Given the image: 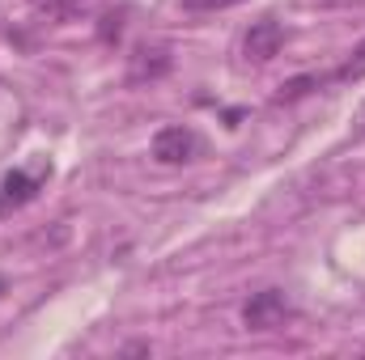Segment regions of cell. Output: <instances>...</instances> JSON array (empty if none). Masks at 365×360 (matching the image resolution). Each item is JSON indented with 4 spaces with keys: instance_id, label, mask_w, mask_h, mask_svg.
Instances as JSON below:
<instances>
[{
    "instance_id": "obj_8",
    "label": "cell",
    "mask_w": 365,
    "mask_h": 360,
    "mask_svg": "<svg viewBox=\"0 0 365 360\" xmlns=\"http://www.w3.org/2000/svg\"><path fill=\"white\" fill-rule=\"evenodd\" d=\"M81 4H86V0H38V9H43L47 17H56V21H73V17L81 13Z\"/></svg>"
},
{
    "instance_id": "obj_2",
    "label": "cell",
    "mask_w": 365,
    "mask_h": 360,
    "mask_svg": "<svg viewBox=\"0 0 365 360\" xmlns=\"http://www.w3.org/2000/svg\"><path fill=\"white\" fill-rule=\"evenodd\" d=\"M195 153H200V136L182 123H170L153 136V162H162V166H187V162H195Z\"/></svg>"
},
{
    "instance_id": "obj_1",
    "label": "cell",
    "mask_w": 365,
    "mask_h": 360,
    "mask_svg": "<svg viewBox=\"0 0 365 360\" xmlns=\"http://www.w3.org/2000/svg\"><path fill=\"white\" fill-rule=\"evenodd\" d=\"M289 318H293V301H289L280 288H264V292H255V297L242 305L247 331H276V327H284Z\"/></svg>"
},
{
    "instance_id": "obj_6",
    "label": "cell",
    "mask_w": 365,
    "mask_h": 360,
    "mask_svg": "<svg viewBox=\"0 0 365 360\" xmlns=\"http://www.w3.org/2000/svg\"><path fill=\"white\" fill-rule=\"evenodd\" d=\"M336 81H344V85H353V81H365V38L349 51V60L336 68Z\"/></svg>"
},
{
    "instance_id": "obj_11",
    "label": "cell",
    "mask_w": 365,
    "mask_h": 360,
    "mask_svg": "<svg viewBox=\"0 0 365 360\" xmlns=\"http://www.w3.org/2000/svg\"><path fill=\"white\" fill-rule=\"evenodd\" d=\"M0 292H4V275H0Z\"/></svg>"
},
{
    "instance_id": "obj_5",
    "label": "cell",
    "mask_w": 365,
    "mask_h": 360,
    "mask_svg": "<svg viewBox=\"0 0 365 360\" xmlns=\"http://www.w3.org/2000/svg\"><path fill=\"white\" fill-rule=\"evenodd\" d=\"M34 195H38V179H34V174H26V170H9V174H4V186H0V208H4V212L26 208Z\"/></svg>"
},
{
    "instance_id": "obj_9",
    "label": "cell",
    "mask_w": 365,
    "mask_h": 360,
    "mask_svg": "<svg viewBox=\"0 0 365 360\" xmlns=\"http://www.w3.org/2000/svg\"><path fill=\"white\" fill-rule=\"evenodd\" d=\"M123 17H128L123 9H119V13H106L102 26H98V38H102V43H115V38L123 34Z\"/></svg>"
},
{
    "instance_id": "obj_4",
    "label": "cell",
    "mask_w": 365,
    "mask_h": 360,
    "mask_svg": "<svg viewBox=\"0 0 365 360\" xmlns=\"http://www.w3.org/2000/svg\"><path fill=\"white\" fill-rule=\"evenodd\" d=\"M280 47H284V26H280L276 17H259V21L247 30V38H242V55H247L251 64H268Z\"/></svg>"
},
{
    "instance_id": "obj_7",
    "label": "cell",
    "mask_w": 365,
    "mask_h": 360,
    "mask_svg": "<svg viewBox=\"0 0 365 360\" xmlns=\"http://www.w3.org/2000/svg\"><path fill=\"white\" fill-rule=\"evenodd\" d=\"M310 90H319V77H293V81H284V85H280V93H276V106L297 102V97H306Z\"/></svg>"
},
{
    "instance_id": "obj_3",
    "label": "cell",
    "mask_w": 365,
    "mask_h": 360,
    "mask_svg": "<svg viewBox=\"0 0 365 360\" xmlns=\"http://www.w3.org/2000/svg\"><path fill=\"white\" fill-rule=\"evenodd\" d=\"M175 55L170 47H158V43H140L128 60V85H145V81H162L170 73Z\"/></svg>"
},
{
    "instance_id": "obj_10",
    "label": "cell",
    "mask_w": 365,
    "mask_h": 360,
    "mask_svg": "<svg viewBox=\"0 0 365 360\" xmlns=\"http://www.w3.org/2000/svg\"><path fill=\"white\" fill-rule=\"evenodd\" d=\"M234 4H242V0H182V9H191V13H217V9H234Z\"/></svg>"
}]
</instances>
